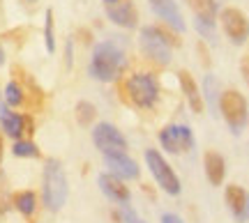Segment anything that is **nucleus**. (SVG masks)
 <instances>
[{
  "label": "nucleus",
  "instance_id": "32",
  "mask_svg": "<svg viewBox=\"0 0 249 223\" xmlns=\"http://www.w3.org/2000/svg\"><path fill=\"white\" fill-rule=\"evenodd\" d=\"M132 223H145V221H143V219H134Z\"/></svg>",
  "mask_w": 249,
  "mask_h": 223
},
{
  "label": "nucleus",
  "instance_id": "34",
  "mask_svg": "<svg viewBox=\"0 0 249 223\" xmlns=\"http://www.w3.org/2000/svg\"><path fill=\"white\" fill-rule=\"evenodd\" d=\"M28 2H35V0H28Z\"/></svg>",
  "mask_w": 249,
  "mask_h": 223
},
{
  "label": "nucleus",
  "instance_id": "25",
  "mask_svg": "<svg viewBox=\"0 0 249 223\" xmlns=\"http://www.w3.org/2000/svg\"><path fill=\"white\" fill-rule=\"evenodd\" d=\"M196 32L198 35H203V39H208V42H213L214 39V26L213 23H205V21H201V18H196Z\"/></svg>",
  "mask_w": 249,
  "mask_h": 223
},
{
  "label": "nucleus",
  "instance_id": "33",
  "mask_svg": "<svg viewBox=\"0 0 249 223\" xmlns=\"http://www.w3.org/2000/svg\"><path fill=\"white\" fill-rule=\"evenodd\" d=\"M0 159H2V141H0Z\"/></svg>",
  "mask_w": 249,
  "mask_h": 223
},
{
  "label": "nucleus",
  "instance_id": "16",
  "mask_svg": "<svg viewBox=\"0 0 249 223\" xmlns=\"http://www.w3.org/2000/svg\"><path fill=\"white\" fill-rule=\"evenodd\" d=\"M178 80H180V88H182V95H185L189 108H192L194 113H203V106H205L203 104V92H201V88L196 85V79L187 72V69H180Z\"/></svg>",
  "mask_w": 249,
  "mask_h": 223
},
{
  "label": "nucleus",
  "instance_id": "15",
  "mask_svg": "<svg viewBox=\"0 0 249 223\" xmlns=\"http://www.w3.org/2000/svg\"><path fill=\"white\" fill-rule=\"evenodd\" d=\"M107 16L120 28H127L132 30L139 23V12H136V5L132 0H118L113 5H107Z\"/></svg>",
  "mask_w": 249,
  "mask_h": 223
},
{
  "label": "nucleus",
  "instance_id": "28",
  "mask_svg": "<svg viewBox=\"0 0 249 223\" xmlns=\"http://www.w3.org/2000/svg\"><path fill=\"white\" fill-rule=\"evenodd\" d=\"M196 46H198V51H201V63H203L205 67H208V64H210V58H208V51H205V46L201 44V42H198Z\"/></svg>",
  "mask_w": 249,
  "mask_h": 223
},
{
  "label": "nucleus",
  "instance_id": "12",
  "mask_svg": "<svg viewBox=\"0 0 249 223\" xmlns=\"http://www.w3.org/2000/svg\"><path fill=\"white\" fill-rule=\"evenodd\" d=\"M224 200L226 207L233 214V219L238 223H247L249 221V191L242 189L240 184H229L224 191Z\"/></svg>",
  "mask_w": 249,
  "mask_h": 223
},
{
  "label": "nucleus",
  "instance_id": "2",
  "mask_svg": "<svg viewBox=\"0 0 249 223\" xmlns=\"http://www.w3.org/2000/svg\"><path fill=\"white\" fill-rule=\"evenodd\" d=\"M70 187H67V175L58 159H49L44 166V182H42V198L49 212H60L62 205L67 203Z\"/></svg>",
  "mask_w": 249,
  "mask_h": 223
},
{
  "label": "nucleus",
  "instance_id": "30",
  "mask_svg": "<svg viewBox=\"0 0 249 223\" xmlns=\"http://www.w3.org/2000/svg\"><path fill=\"white\" fill-rule=\"evenodd\" d=\"M0 64H5V51H2V44H0Z\"/></svg>",
  "mask_w": 249,
  "mask_h": 223
},
{
  "label": "nucleus",
  "instance_id": "31",
  "mask_svg": "<svg viewBox=\"0 0 249 223\" xmlns=\"http://www.w3.org/2000/svg\"><path fill=\"white\" fill-rule=\"evenodd\" d=\"M113 2H118V0H104V5H113Z\"/></svg>",
  "mask_w": 249,
  "mask_h": 223
},
{
  "label": "nucleus",
  "instance_id": "21",
  "mask_svg": "<svg viewBox=\"0 0 249 223\" xmlns=\"http://www.w3.org/2000/svg\"><path fill=\"white\" fill-rule=\"evenodd\" d=\"M12 154H14V157H21V159H37V157H39V147H37L33 141H14Z\"/></svg>",
  "mask_w": 249,
  "mask_h": 223
},
{
  "label": "nucleus",
  "instance_id": "24",
  "mask_svg": "<svg viewBox=\"0 0 249 223\" xmlns=\"http://www.w3.org/2000/svg\"><path fill=\"white\" fill-rule=\"evenodd\" d=\"M44 44L46 51L53 53L55 51V35H53V12L46 9V16H44Z\"/></svg>",
  "mask_w": 249,
  "mask_h": 223
},
{
  "label": "nucleus",
  "instance_id": "6",
  "mask_svg": "<svg viewBox=\"0 0 249 223\" xmlns=\"http://www.w3.org/2000/svg\"><path fill=\"white\" fill-rule=\"evenodd\" d=\"M139 46H141V53L157 64H169L171 63V46L164 42L160 28L155 26H143L141 28V37H139Z\"/></svg>",
  "mask_w": 249,
  "mask_h": 223
},
{
  "label": "nucleus",
  "instance_id": "26",
  "mask_svg": "<svg viewBox=\"0 0 249 223\" xmlns=\"http://www.w3.org/2000/svg\"><path fill=\"white\" fill-rule=\"evenodd\" d=\"M240 74H242V79H245V83H247V88H249V55H245L240 60Z\"/></svg>",
  "mask_w": 249,
  "mask_h": 223
},
{
  "label": "nucleus",
  "instance_id": "5",
  "mask_svg": "<svg viewBox=\"0 0 249 223\" xmlns=\"http://www.w3.org/2000/svg\"><path fill=\"white\" fill-rule=\"evenodd\" d=\"M127 95L139 108H152L160 99V85L150 74H134L127 80Z\"/></svg>",
  "mask_w": 249,
  "mask_h": 223
},
{
  "label": "nucleus",
  "instance_id": "17",
  "mask_svg": "<svg viewBox=\"0 0 249 223\" xmlns=\"http://www.w3.org/2000/svg\"><path fill=\"white\" fill-rule=\"evenodd\" d=\"M203 170H205V177L213 187H222L224 177H226V161L219 152L208 150L203 154Z\"/></svg>",
  "mask_w": 249,
  "mask_h": 223
},
{
  "label": "nucleus",
  "instance_id": "9",
  "mask_svg": "<svg viewBox=\"0 0 249 223\" xmlns=\"http://www.w3.org/2000/svg\"><path fill=\"white\" fill-rule=\"evenodd\" d=\"M219 21H222V30L224 35L231 39L233 44H245L249 39V21L247 16L242 14L238 7H226L222 9L219 14Z\"/></svg>",
  "mask_w": 249,
  "mask_h": 223
},
{
  "label": "nucleus",
  "instance_id": "10",
  "mask_svg": "<svg viewBox=\"0 0 249 223\" xmlns=\"http://www.w3.org/2000/svg\"><path fill=\"white\" fill-rule=\"evenodd\" d=\"M0 127L5 136L14 138V141H21L23 134H33V122L28 115H21V113H14L7 104H0Z\"/></svg>",
  "mask_w": 249,
  "mask_h": 223
},
{
  "label": "nucleus",
  "instance_id": "20",
  "mask_svg": "<svg viewBox=\"0 0 249 223\" xmlns=\"http://www.w3.org/2000/svg\"><path fill=\"white\" fill-rule=\"evenodd\" d=\"M14 205H17V209L23 216H33L37 209V196L33 191H21V193H17V198H14Z\"/></svg>",
  "mask_w": 249,
  "mask_h": 223
},
{
  "label": "nucleus",
  "instance_id": "14",
  "mask_svg": "<svg viewBox=\"0 0 249 223\" xmlns=\"http://www.w3.org/2000/svg\"><path fill=\"white\" fill-rule=\"evenodd\" d=\"M97 184L102 189V193L108 198V200H113L118 205H129V200H132V193H129V189L124 187V182L116 175H111V173H102L97 177Z\"/></svg>",
  "mask_w": 249,
  "mask_h": 223
},
{
  "label": "nucleus",
  "instance_id": "7",
  "mask_svg": "<svg viewBox=\"0 0 249 223\" xmlns=\"http://www.w3.org/2000/svg\"><path fill=\"white\" fill-rule=\"evenodd\" d=\"M194 134L187 125H166L160 131V145L169 154H185L194 150Z\"/></svg>",
  "mask_w": 249,
  "mask_h": 223
},
{
  "label": "nucleus",
  "instance_id": "27",
  "mask_svg": "<svg viewBox=\"0 0 249 223\" xmlns=\"http://www.w3.org/2000/svg\"><path fill=\"white\" fill-rule=\"evenodd\" d=\"M161 223H185V221H182L178 214H173V212H166V214H161Z\"/></svg>",
  "mask_w": 249,
  "mask_h": 223
},
{
  "label": "nucleus",
  "instance_id": "1",
  "mask_svg": "<svg viewBox=\"0 0 249 223\" xmlns=\"http://www.w3.org/2000/svg\"><path fill=\"white\" fill-rule=\"evenodd\" d=\"M127 67V60H124V51L116 42H99L95 48H92V58H90L88 64V74L99 83H111L116 80L123 69Z\"/></svg>",
  "mask_w": 249,
  "mask_h": 223
},
{
  "label": "nucleus",
  "instance_id": "11",
  "mask_svg": "<svg viewBox=\"0 0 249 223\" xmlns=\"http://www.w3.org/2000/svg\"><path fill=\"white\" fill-rule=\"evenodd\" d=\"M104 163H107L108 173L116 175V177H120L123 182H127V179H136L139 175H141L139 163H136L127 152H111V154H104Z\"/></svg>",
  "mask_w": 249,
  "mask_h": 223
},
{
  "label": "nucleus",
  "instance_id": "8",
  "mask_svg": "<svg viewBox=\"0 0 249 223\" xmlns=\"http://www.w3.org/2000/svg\"><path fill=\"white\" fill-rule=\"evenodd\" d=\"M92 143L102 154H111V152H127V138L123 131L111 122H99L92 129Z\"/></svg>",
  "mask_w": 249,
  "mask_h": 223
},
{
  "label": "nucleus",
  "instance_id": "4",
  "mask_svg": "<svg viewBox=\"0 0 249 223\" xmlns=\"http://www.w3.org/2000/svg\"><path fill=\"white\" fill-rule=\"evenodd\" d=\"M145 166L150 170V175L155 177L157 187L169 193V196H180L182 191V184H180V177L176 175V170L171 168V163L164 159V154L160 150H145Z\"/></svg>",
  "mask_w": 249,
  "mask_h": 223
},
{
  "label": "nucleus",
  "instance_id": "3",
  "mask_svg": "<svg viewBox=\"0 0 249 223\" xmlns=\"http://www.w3.org/2000/svg\"><path fill=\"white\" fill-rule=\"evenodd\" d=\"M219 113L233 136H240L242 129L249 122V106L247 99L238 90H224L219 97Z\"/></svg>",
  "mask_w": 249,
  "mask_h": 223
},
{
  "label": "nucleus",
  "instance_id": "13",
  "mask_svg": "<svg viewBox=\"0 0 249 223\" xmlns=\"http://www.w3.org/2000/svg\"><path fill=\"white\" fill-rule=\"evenodd\" d=\"M148 2H150V9L155 12V16H160L171 30L185 32V18H182V12H180L176 0H148Z\"/></svg>",
  "mask_w": 249,
  "mask_h": 223
},
{
  "label": "nucleus",
  "instance_id": "23",
  "mask_svg": "<svg viewBox=\"0 0 249 223\" xmlns=\"http://www.w3.org/2000/svg\"><path fill=\"white\" fill-rule=\"evenodd\" d=\"M95 115H97V108L92 106L90 101H79L76 104V120H79V125L88 127L95 120Z\"/></svg>",
  "mask_w": 249,
  "mask_h": 223
},
{
  "label": "nucleus",
  "instance_id": "22",
  "mask_svg": "<svg viewBox=\"0 0 249 223\" xmlns=\"http://www.w3.org/2000/svg\"><path fill=\"white\" fill-rule=\"evenodd\" d=\"M5 104L9 108H17L23 104V90L18 85L17 80H9L7 85H5Z\"/></svg>",
  "mask_w": 249,
  "mask_h": 223
},
{
  "label": "nucleus",
  "instance_id": "18",
  "mask_svg": "<svg viewBox=\"0 0 249 223\" xmlns=\"http://www.w3.org/2000/svg\"><path fill=\"white\" fill-rule=\"evenodd\" d=\"M203 104L210 111H213V115H214V111H219V97H222V90H219V83H217V79H214L213 74H208L203 79Z\"/></svg>",
  "mask_w": 249,
  "mask_h": 223
},
{
  "label": "nucleus",
  "instance_id": "19",
  "mask_svg": "<svg viewBox=\"0 0 249 223\" xmlns=\"http://www.w3.org/2000/svg\"><path fill=\"white\" fill-rule=\"evenodd\" d=\"M185 2L192 7L196 18H201L205 23H213L214 26V18H217V2L214 0H185Z\"/></svg>",
  "mask_w": 249,
  "mask_h": 223
},
{
  "label": "nucleus",
  "instance_id": "29",
  "mask_svg": "<svg viewBox=\"0 0 249 223\" xmlns=\"http://www.w3.org/2000/svg\"><path fill=\"white\" fill-rule=\"evenodd\" d=\"M65 58H67V67H71V42H67L65 46Z\"/></svg>",
  "mask_w": 249,
  "mask_h": 223
}]
</instances>
